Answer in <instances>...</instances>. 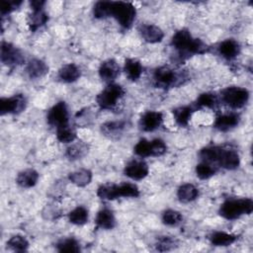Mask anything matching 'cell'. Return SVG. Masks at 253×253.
Wrapping results in <instances>:
<instances>
[{
    "instance_id": "15",
    "label": "cell",
    "mask_w": 253,
    "mask_h": 253,
    "mask_svg": "<svg viewBox=\"0 0 253 253\" xmlns=\"http://www.w3.org/2000/svg\"><path fill=\"white\" fill-rule=\"evenodd\" d=\"M240 121L239 115L235 113L222 114L215 118L213 126L220 131H227L233 127H235Z\"/></svg>"
},
{
    "instance_id": "30",
    "label": "cell",
    "mask_w": 253,
    "mask_h": 253,
    "mask_svg": "<svg viewBox=\"0 0 253 253\" xmlns=\"http://www.w3.org/2000/svg\"><path fill=\"white\" fill-rule=\"evenodd\" d=\"M125 128V123L123 122H108L101 126L102 132L110 137L118 136Z\"/></svg>"
},
{
    "instance_id": "19",
    "label": "cell",
    "mask_w": 253,
    "mask_h": 253,
    "mask_svg": "<svg viewBox=\"0 0 253 253\" xmlns=\"http://www.w3.org/2000/svg\"><path fill=\"white\" fill-rule=\"evenodd\" d=\"M81 76V71L79 67L74 63H68L63 65L58 70V78L66 83H71L79 79Z\"/></svg>"
},
{
    "instance_id": "21",
    "label": "cell",
    "mask_w": 253,
    "mask_h": 253,
    "mask_svg": "<svg viewBox=\"0 0 253 253\" xmlns=\"http://www.w3.org/2000/svg\"><path fill=\"white\" fill-rule=\"evenodd\" d=\"M95 222L100 228L112 229L116 225V218L112 211L109 209H103L98 211Z\"/></svg>"
},
{
    "instance_id": "43",
    "label": "cell",
    "mask_w": 253,
    "mask_h": 253,
    "mask_svg": "<svg viewBox=\"0 0 253 253\" xmlns=\"http://www.w3.org/2000/svg\"><path fill=\"white\" fill-rule=\"evenodd\" d=\"M44 4H45V1H42V0H33L30 2V5H31L33 11L42 10Z\"/></svg>"
},
{
    "instance_id": "2",
    "label": "cell",
    "mask_w": 253,
    "mask_h": 253,
    "mask_svg": "<svg viewBox=\"0 0 253 253\" xmlns=\"http://www.w3.org/2000/svg\"><path fill=\"white\" fill-rule=\"evenodd\" d=\"M253 211V201L249 198L231 199L223 202L219 208V214L225 219H236L243 214H250Z\"/></svg>"
},
{
    "instance_id": "9",
    "label": "cell",
    "mask_w": 253,
    "mask_h": 253,
    "mask_svg": "<svg viewBox=\"0 0 253 253\" xmlns=\"http://www.w3.org/2000/svg\"><path fill=\"white\" fill-rule=\"evenodd\" d=\"M47 123L56 128L68 126V109L65 102L60 101L53 105L47 112Z\"/></svg>"
},
{
    "instance_id": "16",
    "label": "cell",
    "mask_w": 253,
    "mask_h": 253,
    "mask_svg": "<svg viewBox=\"0 0 253 253\" xmlns=\"http://www.w3.org/2000/svg\"><path fill=\"white\" fill-rule=\"evenodd\" d=\"M218 52L223 58L231 60L239 54L240 45L237 41L233 39H226L219 43Z\"/></svg>"
},
{
    "instance_id": "12",
    "label": "cell",
    "mask_w": 253,
    "mask_h": 253,
    "mask_svg": "<svg viewBox=\"0 0 253 253\" xmlns=\"http://www.w3.org/2000/svg\"><path fill=\"white\" fill-rule=\"evenodd\" d=\"M140 37L149 43L160 42L164 38L163 31L153 24H142L138 28Z\"/></svg>"
},
{
    "instance_id": "6",
    "label": "cell",
    "mask_w": 253,
    "mask_h": 253,
    "mask_svg": "<svg viewBox=\"0 0 253 253\" xmlns=\"http://www.w3.org/2000/svg\"><path fill=\"white\" fill-rule=\"evenodd\" d=\"M221 99L228 107L232 109H240L248 102L249 92L243 87L231 86L222 90Z\"/></svg>"
},
{
    "instance_id": "20",
    "label": "cell",
    "mask_w": 253,
    "mask_h": 253,
    "mask_svg": "<svg viewBox=\"0 0 253 253\" xmlns=\"http://www.w3.org/2000/svg\"><path fill=\"white\" fill-rule=\"evenodd\" d=\"M199 197V189L190 183L181 185L177 190V198L182 203H190Z\"/></svg>"
},
{
    "instance_id": "10",
    "label": "cell",
    "mask_w": 253,
    "mask_h": 253,
    "mask_svg": "<svg viewBox=\"0 0 253 253\" xmlns=\"http://www.w3.org/2000/svg\"><path fill=\"white\" fill-rule=\"evenodd\" d=\"M149 172L147 164L142 160H132L128 162L124 170V173L126 177L138 181L144 179Z\"/></svg>"
},
{
    "instance_id": "42",
    "label": "cell",
    "mask_w": 253,
    "mask_h": 253,
    "mask_svg": "<svg viewBox=\"0 0 253 253\" xmlns=\"http://www.w3.org/2000/svg\"><path fill=\"white\" fill-rule=\"evenodd\" d=\"M22 4V1H2L1 2V8H0V12L2 16L8 15L11 12L15 11L16 9H18V7Z\"/></svg>"
},
{
    "instance_id": "41",
    "label": "cell",
    "mask_w": 253,
    "mask_h": 253,
    "mask_svg": "<svg viewBox=\"0 0 253 253\" xmlns=\"http://www.w3.org/2000/svg\"><path fill=\"white\" fill-rule=\"evenodd\" d=\"M176 240L169 236H162L156 243V248L159 251H168L176 247Z\"/></svg>"
},
{
    "instance_id": "35",
    "label": "cell",
    "mask_w": 253,
    "mask_h": 253,
    "mask_svg": "<svg viewBox=\"0 0 253 253\" xmlns=\"http://www.w3.org/2000/svg\"><path fill=\"white\" fill-rule=\"evenodd\" d=\"M7 245L14 251L23 252L28 249L29 241L22 235H14L7 241Z\"/></svg>"
},
{
    "instance_id": "33",
    "label": "cell",
    "mask_w": 253,
    "mask_h": 253,
    "mask_svg": "<svg viewBox=\"0 0 253 253\" xmlns=\"http://www.w3.org/2000/svg\"><path fill=\"white\" fill-rule=\"evenodd\" d=\"M56 248L58 252H79L80 251L79 242L74 238L61 239L56 244Z\"/></svg>"
},
{
    "instance_id": "28",
    "label": "cell",
    "mask_w": 253,
    "mask_h": 253,
    "mask_svg": "<svg viewBox=\"0 0 253 253\" xmlns=\"http://www.w3.org/2000/svg\"><path fill=\"white\" fill-rule=\"evenodd\" d=\"M97 196L102 200H115L120 198L119 196V185L117 184H104L101 185L97 190Z\"/></svg>"
},
{
    "instance_id": "7",
    "label": "cell",
    "mask_w": 253,
    "mask_h": 253,
    "mask_svg": "<svg viewBox=\"0 0 253 253\" xmlns=\"http://www.w3.org/2000/svg\"><path fill=\"white\" fill-rule=\"evenodd\" d=\"M0 57L2 63L10 67L21 65L25 61V57L21 49L8 42H2Z\"/></svg>"
},
{
    "instance_id": "24",
    "label": "cell",
    "mask_w": 253,
    "mask_h": 253,
    "mask_svg": "<svg viewBox=\"0 0 253 253\" xmlns=\"http://www.w3.org/2000/svg\"><path fill=\"white\" fill-rule=\"evenodd\" d=\"M195 109L193 106H182L178 107L173 110V116L175 119V122L180 126H187L193 113L195 112Z\"/></svg>"
},
{
    "instance_id": "17",
    "label": "cell",
    "mask_w": 253,
    "mask_h": 253,
    "mask_svg": "<svg viewBox=\"0 0 253 253\" xmlns=\"http://www.w3.org/2000/svg\"><path fill=\"white\" fill-rule=\"evenodd\" d=\"M26 71L30 78L38 79L44 76L48 72V66L42 59L33 58L28 62Z\"/></svg>"
},
{
    "instance_id": "37",
    "label": "cell",
    "mask_w": 253,
    "mask_h": 253,
    "mask_svg": "<svg viewBox=\"0 0 253 253\" xmlns=\"http://www.w3.org/2000/svg\"><path fill=\"white\" fill-rule=\"evenodd\" d=\"M119 196L126 198H136L139 196V189L132 183H123L119 185Z\"/></svg>"
},
{
    "instance_id": "5",
    "label": "cell",
    "mask_w": 253,
    "mask_h": 253,
    "mask_svg": "<svg viewBox=\"0 0 253 253\" xmlns=\"http://www.w3.org/2000/svg\"><path fill=\"white\" fill-rule=\"evenodd\" d=\"M124 95L125 90L121 85L109 83V85L97 95L96 101L100 109L111 110L116 107L118 101H120Z\"/></svg>"
},
{
    "instance_id": "8",
    "label": "cell",
    "mask_w": 253,
    "mask_h": 253,
    "mask_svg": "<svg viewBox=\"0 0 253 253\" xmlns=\"http://www.w3.org/2000/svg\"><path fill=\"white\" fill-rule=\"evenodd\" d=\"M27 106L26 97L23 94H17L12 97L0 99V114L2 116L7 114L17 115L22 113Z\"/></svg>"
},
{
    "instance_id": "4",
    "label": "cell",
    "mask_w": 253,
    "mask_h": 253,
    "mask_svg": "<svg viewBox=\"0 0 253 253\" xmlns=\"http://www.w3.org/2000/svg\"><path fill=\"white\" fill-rule=\"evenodd\" d=\"M185 78L182 72H177L167 66L158 67L153 72V81L158 88L177 87L183 83Z\"/></svg>"
},
{
    "instance_id": "18",
    "label": "cell",
    "mask_w": 253,
    "mask_h": 253,
    "mask_svg": "<svg viewBox=\"0 0 253 253\" xmlns=\"http://www.w3.org/2000/svg\"><path fill=\"white\" fill-rule=\"evenodd\" d=\"M39 180V173L35 169H25L17 175L16 182L22 188H32Z\"/></svg>"
},
{
    "instance_id": "27",
    "label": "cell",
    "mask_w": 253,
    "mask_h": 253,
    "mask_svg": "<svg viewBox=\"0 0 253 253\" xmlns=\"http://www.w3.org/2000/svg\"><path fill=\"white\" fill-rule=\"evenodd\" d=\"M88 152V145L84 141H77L72 143L66 149V156L70 160H77L82 158Z\"/></svg>"
},
{
    "instance_id": "36",
    "label": "cell",
    "mask_w": 253,
    "mask_h": 253,
    "mask_svg": "<svg viewBox=\"0 0 253 253\" xmlns=\"http://www.w3.org/2000/svg\"><path fill=\"white\" fill-rule=\"evenodd\" d=\"M112 1H99L94 5L93 15L97 19H105L110 17V9H111Z\"/></svg>"
},
{
    "instance_id": "22",
    "label": "cell",
    "mask_w": 253,
    "mask_h": 253,
    "mask_svg": "<svg viewBox=\"0 0 253 253\" xmlns=\"http://www.w3.org/2000/svg\"><path fill=\"white\" fill-rule=\"evenodd\" d=\"M68 179L72 184L78 187H85L90 184L92 180V172L89 169L81 168L69 173Z\"/></svg>"
},
{
    "instance_id": "1",
    "label": "cell",
    "mask_w": 253,
    "mask_h": 253,
    "mask_svg": "<svg viewBox=\"0 0 253 253\" xmlns=\"http://www.w3.org/2000/svg\"><path fill=\"white\" fill-rule=\"evenodd\" d=\"M171 45L179 52L181 56L202 54L205 53L208 48L207 44L203 41L194 38L186 29L179 30L173 35Z\"/></svg>"
},
{
    "instance_id": "39",
    "label": "cell",
    "mask_w": 253,
    "mask_h": 253,
    "mask_svg": "<svg viewBox=\"0 0 253 253\" xmlns=\"http://www.w3.org/2000/svg\"><path fill=\"white\" fill-rule=\"evenodd\" d=\"M134 153L139 157L151 156V140L145 138L140 139L133 148Z\"/></svg>"
},
{
    "instance_id": "40",
    "label": "cell",
    "mask_w": 253,
    "mask_h": 253,
    "mask_svg": "<svg viewBox=\"0 0 253 253\" xmlns=\"http://www.w3.org/2000/svg\"><path fill=\"white\" fill-rule=\"evenodd\" d=\"M167 150L166 143L160 139L155 138L151 140V156H161Z\"/></svg>"
},
{
    "instance_id": "11",
    "label": "cell",
    "mask_w": 253,
    "mask_h": 253,
    "mask_svg": "<svg viewBox=\"0 0 253 253\" xmlns=\"http://www.w3.org/2000/svg\"><path fill=\"white\" fill-rule=\"evenodd\" d=\"M162 122V113L156 111H147L141 116L139 120V126L143 131H153L160 127Z\"/></svg>"
},
{
    "instance_id": "23",
    "label": "cell",
    "mask_w": 253,
    "mask_h": 253,
    "mask_svg": "<svg viewBox=\"0 0 253 253\" xmlns=\"http://www.w3.org/2000/svg\"><path fill=\"white\" fill-rule=\"evenodd\" d=\"M142 65L141 63L133 58H126L124 65V71L126 75V77L131 80L135 81L137 80L141 74H142Z\"/></svg>"
},
{
    "instance_id": "32",
    "label": "cell",
    "mask_w": 253,
    "mask_h": 253,
    "mask_svg": "<svg viewBox=\"0 0 253 253\" xmlns=\"http://www.w3.org/2000/svg\"><path fill=\"white\" fill-rule=\"evenodd\" d=\"M215 172H216V168L213 165H211V163H209V162L203 161L202 163H199L196 166V174L202 180L211 178L215 174Z\"/></svg>"
},
{
    "instance_id": "26",
    "label": "cell",
    "mask_w": 253,
    "mask_h": 253,
    "mask_svg": "<svg viewBox=\"0 0 253 253\" xmlns=\"http://www.w3.org/2000/svg\"><path fill=\"white\" fill-rule=\"evenodd\" d=\"M235 240V235L224 231H215L210 236V241L214 246H229L234 243Z\"/></svg>"
},
{
    "instance_id": "13",
    "label": "cell",
    "mask_w": 253,
    "mask_h": 253,
    "mask_svg": "<svg viewBox=\"0 0 253 253\" xmlns=\"http://www.w3.org/2000/svg\"><path fill=\"white\" fill-rule=\"evenodd\" d=\"M216 163L224 169L234 170L240 165L239 154L234 149L222 147Z\"/></svg>"
},
{
    "instance_id": "3",
    "label": "cell",
    "mask_w": 253,
    "mask_h": 253,
    "mask_svg": "<svg viewBox=\"0 0 253 253\" xmlns=\"http://www.w3.org/2000/svg\"><path fill=\"white\" fill-rule=\"evenodd\" d=\"M110 16L114 17L124 29H129L135 20L136 10L130 2L112 1Z\"/></svg>"
},
{
    "instance_id": "34",
    "label": "cell",
    "mask_w": 253,
    "mask_h": 253,
    "mask_svg": "<svg viewBox=\"0 0 253 253\" xmlns=\"http://www.w3.org/2000/svg\"><path fill=\"white\" fill-rule=\"evenodd\" d=\"M56 137L62 143H71L76 139V132L69 126H65L56 128Z\"/></svg>"
},
{
    "instance_id": "25",
    "label": "cell",
    "mask_w": 253,
    "mask_h": 253,
    "mask_svg": "<svg viewBox=\"0 0 253 253\" xmlns=\"http://www.w3.org/2000/svg\"><path fill=\"white\" fill-rule=\"evenodd\" d=\"M48 21V16L43 10L33 11L28 17V25L32 32L37 31Z\"/></svg>"
},
{
    "instance_id": "38",
    "label": "cell",
    "mask_w": 253,
    "mask_h": 253,
    "mask_svg": "<svg viewBox=\"0 0 253 253\" xmlns=\"http://www.w3.org/2000/svg\"><path fill=\"white\" fill-rule=\"evenodd\" d=\"M182 219H183L182 214L175 210H166L162 213V221L166 225H170V226L177 225L182 221Z\"/></svg>"
},
{
    "instance_id": "14",
    "label": "cell",
    "mask_w": 253,
    "mask_h": 253,
    "mask_svg": "<svg viewBox=\"0 0 253 253\" xmlns=\"http://www.w3.org/2000/svg\"><path fill=\"white\" fill-rule=\"evenodd\" d=\"M120 74V66L115 59H107L103 61L99 67V76L102 80L112 83Z\"/></svg>"
},
{
    "instance_id": "29",
    "label": "cell",
    "mask_w": 253,
    "mask_h": 253,
    "mask_svg": "<svg viewBox=\"0 0 253 253\" xmlns=\"http://www.w3.org/2000/svg\"><path fill=\"white\" fill-rule=\"evenodd\" d=\"M68 220L72 224L83 225L88 221V211L82 206L76 207L68 213Z\"/></svg>"
},
{
    "instance_id": "31",
    "label": "cell",
    "mask_w": 253,
    "mask_h": 253,
    "mask_svg": "<svg viewBox=\"0 0 253 253\" xmlns=\"http://www.w3.org/2000/svg\"><path fill=\"white\" fill-rule=\"evenodd\" d=\"M217 100L214 94L207 92L202 93L196 101V108H210L212 109L216 106Z\"/></svg>"
}]
</instances>
